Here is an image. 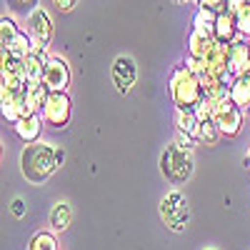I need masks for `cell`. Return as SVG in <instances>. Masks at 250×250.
<instances>
[{
	"label": "cell",
	"instance_id": "6da1fadb",
	"mask_svg": "<svg viewBox=\"0 0 250 250\" xmlns=\"http://www.w3.org/2000/svg\"><path fill=\"white\" fill-rule=\"evenodd\" d=\"M58 168L60 165H58V155H55V145H50V143H40V140L30 143L20 153V173L33 185H43Z\"/></svg>",
	"mask_w": 250,
	"mask_h": 250
},
{
	"label": "cell",
	"instance_id": "7a4b0ae2",
	"mask_svg": "<svg viewBox=\"0 0 250 250\" xmlns=\"http://www.w3.org/2000/svg\"><path fill=\"white\" fill-rule=\"evenodd\" d=\"M170 95H173V103L178 110H195L205 100V90L200 85V80L185 65L175 68V73L170 78Z\"/></svg>",
	"mask_w": 250,
	"mask_h": 250
},
{
	"label": "cell",
	"instance_id": "3957f363",
	"mask_svg": "<svg viewBox=\"0 0 250 250\" xmlns=\"http://www.w3.org/2000/svg\"><path fill=\"white\" fill-rule=\"evenodd\" d=\"M193 168H195L193 153L183 150L180 145H175V143H170L168 148L163 150V155H160V173L168 178L173 185H183L188 178L193 175Z\"/></svg>",
	"mask_w": 250,
	"mask_h": 250
},
{
	"label": "cell",
	"instance_id": "277c9868",
	"mask_svg": "<svg viewBox=\"0 0 250 250\" xmlns=\"http://www.w3.org/2000/svg\"><path fill=\"white\" fill-rule=\"evenodd\" d=\"M160 218L163 223L170 228L173 233H183L188 230V225H190V205H188L185 195L180 190H170L160 200Z\"/></svg>",
	"mask_w": 250,
	"mask_h": 250
},
{
	"label": "cell",
	"instance_id": "5b68a950",
	"mask_svg": "<svg viewBox=\"0 0 250 250\" xmlns=\"http://www.w3.org/2000/svg\"><path fill=\"white\" fill-rule=\"evenodd\" d=\"M213 120L225 138H238L243 130V108L235 105L233 98H220V100H215Z\"/></svg>",
	"mask_w": 250,
	"mask_h": 250
},
{
	"label": "cell",
	"instance_id": "8992f818",
	"mask_svg": "<svg viewBox=\"0 0 250 250\" xmlns=\"http://www.w3.org/2000/svg\"><path fill=\"white\" fill-rule=\"evenodd\" d=\"M70 108L73 105H70L68 93H50L40 118H43L50 128H65V125L70 123Z\"/></svg>",
	"mask_w": 250,
	"mask_h": 250
},
{
	"label": "cell",
	"instance_id": "52a82bcc",
	"mask_svg": "<svg viewBox=\"0 0 250 250\" xmlns=\"http://www.w3.org/2000/svg\"><path fill=\"white\" fill-rule=\"evenodd\" d=\"M43 85L48 93H68L70 85V68L60 55H50L45 62V73H43Z\"/></svg>",
	"mask_w": 250,
	"mask_h": 250
},
{
	"label": "cell",
	"instance_id": "ba28073f",
	"mask_svg": "<svg viewBox=\"0 0 250 250\" xmlns=\"http://www.w3.org/2000/svg\"><path fill=\"white\" fill-rule=\"evenodd\" d=\"M110 75H113V85L118 88L120 95H128L138 80V65L130 55H118L113 68H110Z\"/></svg>",
	"mask_w": 250,
	"mask_h": 250
},
{
	"label": "cell",
	"instance_id": "9c48e42d",
	"mask_svg": "<svg viewBox=\"0 0 250 250\" xmlns=\"http://www.w3.org/2000/svg\"><path fill=\"white\" fill-rule=\"evenodd\" d=\"M245 73H250V45L248 40L238 38L235 43L228 45V75L240 78Z\"/></svg>",
	"mask_w": 250,
	"mask_h": 250
},
{
	"label": "cell",
	"instance_id": "30bf717a",
	"mask_svg": "<svg viewBox=\"0 0 250 250\" xmlns=\"http://www.w3.org/2000/svg\"><path fill=\"white\" fill-rule=\"evenodd\" d=\"M28 33L33 35V40L38 43H50L53 38V18L45 8H35L33 13H28Z\"/></svg>",
	"mask_w": 250,
	"mask_h": 250
},
{
	"label": "cell",
	"instance_id": "8fae6325",
	"mask_svg": "<svg viewBox=\"0 0 250 250\" xmlns=\"http://www.w3.org/2000/svg\"><path fill=\"white\" fill-rule=\"evenodd\" d=\"M213 38L218 40V43H223V45H230V43H235V40L240 38L233 13H228V10H220L218 13V23L213 28Z\"/></svg>",
	"mask_w": 250,
	"mask_h": 250
},
{
	"label": "cell",
	"instance_id": "7c38bea8",
	"mask_svg": "<svg viewBox=\"0 0 250 250\" xmlns=\"http://www.w3.org/2000/svg\"><path fill=\"white\" fill-rule=\"evenodd\" d=\"M43 118L40 115H23L18 123H13V130H15V135L23 140L25 145H30V143H38V138H40V130H43Z\"/></svg>",
	"mask_w": 250,
	"mask_h": 250
},
{
	"label": "cell",
	"instance_id": "4fadbf2b",
	"mask_svg": "<svg viewBox=\"0 0 250 250\" xmlns=\"http://www.w3.org/2000/svg\"><path fill=\"white\" fill-rule=\"evenodd\" d=\"M218 40L213 38V33H203V30H193L190 38H188V55H195V58H205L215 48Z\"/></svg>",
	"mask_w": 250,
	"mask_h": 250
},
{
	"label": "cell",
	"instance_id": "5bb4252c",
	"mask_svg": "<svg viewBox=\"0 0 250 250\" xmlns=\"http://www.w3.org/2000/svg\"><path fill=\"white\" fill-rule=\"evenodd\" d=\"M48 220H50V228H53L55 233L68 230V228H70V220H73V208H70L68 203H55Z\"/></svg>",
	"mask_w": 250,
	"mask_h": 250
},
{
	"label": "cell",
	"instance_id": "9a60e30c",
	"mask_svg": "<svg viewBox=\"0 0 250 250\" xmlns=\"http://www.w3.org/2000/svg\"><path fill=\"white\" fill-rule=\"evenodd\" d=\"M230 98H233V103H235L238 108H243V110L250 108V75H248V73L233 80V85H230Z\"/></svg>",
	"mask_w": 250,
	"mask_h": 250
},
{
	"label": "cell",
	"instance_id": "2e32d148",
	"mask_svg": "<svg viewBox=\"0 0 250 250\" xmlns=\"http://www.w3.org/2000/svg\"><path fill=\"white\" fill-rule=\"evenodd\" d=\"M215 23H218V10H213V8H203V5H200V8L195 10V15H193V30L213 33Z\"/></svg>",
	"mask_w": 250,
	"mask_h": 250
},
{
	"label": "cell",
	"instance_id": "e0dca14e",
	"mask_svg": "<svg viewBox=\"0 0 250 250\" xmlns=\"http://www.w3.org/2000/svg\"><path fill=\"white\" fill-rule=\"evenodd\" d=\"M33 43H35V40H33V35L30 33H23V30H20L18 33V38L13 40V43L8 45V48H3V50H10L15 58H20V60H25L30 53H33Z\"/></svg>",
	"mask_w": 250,
	"mask_h": 250
},
{
	"label": "cell",
	"instance_id": "ac0fdd59",
	"mask_svg": "<svg viewBox=\"0 0 250 250\" xmlns=\"http://www.w3.org/2000/svg\"><path fill=\"white\" fill-rule=\"evenodd\" d=\"M220 128L215 125V120L210 118V120H200V125H198V133H195V138L200 140V143H205V145H215L218 140H220Z\"/></svg>",
	"mask_w": 250,
	"mask_h": 250
},
{
	"label": "cell",
	"instance_id": "d6986e66",
	"mask_svg": "<svg viewBox=\"0 0 250 250\" xmlns=\"http://www.w3.org/2000/svg\"><path fill=\"white\" fill-rule=\"evenodd\" d=\"M175 125H178V130H180V133L195 135L200 120H198L195 110H178V113H175Z\"/></svg>",
	"mask_w": 250,
	"mask_h": 250
},
{
	"label": "cell",
	"instance_id": "ffe728a7",
	"mask_svg": "<svg viewBox=\"0 0 250 250\" xmlns=\"http://www.w3.org/2000/svg\"><path fill=\"white\" fill-rule=\"evenodd\" d=\"M28 250H58V240L53 233H45V230H40L30 238L28 243Z\"/></svg>",
	"mask_w": 250,
	"mask_h": 250
},
{
	"label": "cell",
	"instance_id": "44dd1931",
	"mask_svg": "<svg viewBox=\"0 0 250 250\" xmlns=\"http://www.w3.org/2000/svg\"><path fill=\"white\" fill-rule=\"evenodd\" d=\"M18 33H20V28L15 25L13 18H3V20H0V45H3V48H8L13 43V40L18 38Z\"/></svg>",
	"mask_w": 250,
	"mask_h": 250
},
{
	"label": "cell",
	"instance_id": "7402d4cb",
	"mask_svg": "<svg viewBox=\"0 0 250 250\" xmlns=\"http://www.w3.org/2000/svg\"><path fill=\"white\" fill-rule=\"evenodd\" d=\"M0 105H3V118L8 123H18L23 118V103L10 100V98H0Z\"/></svg>",
	"mask_w": 250,
	"mask_h": 250
},
{
	"label": "cell",
	"instance_id": "603a6c76",
	"mask_svg": "<svg viewBox=\"0 0 250 250\" xmlns=\"http://www.w3.org/2000/svg\"><path fill=\"white\" fill-rule=\"evenodd\" d=\"M235 25H238V33L243 40H250V0L235 13Z\"/></svg>",
	"mask_w": 250,
	"mask_h": 250
},
{
	"label": "cell",
	"instance_id": "cb8c5ba5",
	"mask_svg": "<svg viewBox=\"0 0 250 250\" xmlns=\"http://www.w3.org/2000/svg\"><path fill=\"white\" fill-rule=\"evenodd\" d=\"M195 135H188V133H180L178 130V135H175V145H180L183 150H190L193 153V148H195Z\"/></svg>",
	"mask_w": 250,
	"mask_h": 250
},
{
	"label": "cell",
	"instance_id": "d4e9b609",
	"mask_svg": "<svg viewBox=\"0 0 250 250\" xmlns=\"http://www.w3.org/2000/svg\"><path fill=\"white\" fill-rule=\"evenodd\" d=\"M25 210H28V203H25L23 198H13V203H10V213H13L15 218H23Z\"/></svg>",
	"mask_w": 250,
	"mask_h": 250
},
{
	"label": "cell",
	"instance_id": "484cf974",
	"mask_svg": "<svg viewBox=\"0 0 250 250\" xmlns=\"http://www.w3.org/2000/svg\"><path fill=\"white\" fill-rule=\"evenodd\" d=\"M53 5H55L60 13H70V10L78 5V0H53Z\"/></svg>",
	"mask_w": 250,
	"mask_h": 250
},
{
	"label": "cell",
	"instance_id": "4316f807",
	"mask_svg": "<svg viewBox=\"0 0 250 250\" xmlns=\"http://www.w3.org/2000/svg\"><path fill=\"white\" fill-rule=\"evenodd\" d=\"M245 3H248V0H225V8H223V10H228V13H233V15H235Z\"/></svg>",
	"mask_w": 250,
	"mask_h": 250
},
{
	"label": "cell",
	"instance_id": "83f0119b",
	"mask_svg": "<svg viewBox=\"0 0 250 250\" xmlns=\"http://www.w3.org/2000/svg\"><path fill=\"white\" fill-rule=\"evenodd\" d=\"M198 5H203V8H213V10H223L225 8V0H198Z\"/></svg>",
	"mask_w": 250,
	"mask_h": 250
},
{
	"label": "cell",
	"instance_id": "f1b7e54d",
	"mask_svg": "<svg viewBox=\"0 0 250 250\" xmlns=\"http://www.w3.org/2000/svg\"><path fill=\"white\" fill-rule=\"evenodd\" d=\"M15 3H18L20 10H28V13H33L38 8V0H15Z\"/></svg>",
	"mask_w": 250,
	"mask_h": 250
},
{
	"label": "cell",
	"instance_id": "f546056e",
	"mask_svg": "<svg viewBox=\"0 0 250 250\" xmlns=\"http://www.w3.org/2000/svg\"><path fill=\"white\" fill-rule=\"evenodd\" d=\"M55 155H58V165H62V160H65V148H55Z\"/></svg>",
	"mask_w": 250,
	"mask_h": 250
},
{
	"label": "cell",
	"instance_id": "4dcf8cb0",
	"mask_svg": "<svg viewBox=\"0 0 250 250\" xmlns=\"http://www.w3.org/2000/svg\"><path fill=\"white\" fill-rule=\"evenodd\" d=\"M173 3H185V0H173Z\"/></svg>",
	"mask_w": 250,
	"mask_h": 250
},
{
	"label": "cell",
	"instance_id": "1f68e13d",
	"mask_svg": "<svg viewBox=\"0 0 250 250\" xmlns=\"http://www.w3.org/2000/svg\"><path fill=\"white\" fill-rule=\"evenodd\" d=\"M205 250H215V248H205Z\"/></svg>",
	"mask_w": 250,
	"mask_h": 250
},
{
	"label": "cell",
	"instance_id": "d6a6232c",
	"mask_svg": "<svg viewBox=\"0 0 250 250\" xmlns=\"http://www.w3.org/2000/svg\"><path fill=\"white\" fill-rule=\"evenodd\" d=\"M248 45H250V40H248Z\"/></svg>",
	"mask_w": 250,
	"mask_h": 250
},
{
	"label": "cell",
	"instance_id": "836d02e7",
	"mask_svg": "<svg viewBox=\"0 0 250 250\" xmlns=\"http://www.w3.org/2000/svg\"><path fill=\"white\" fill-rule=\"evenodd\" d=\"M248 158H250V153H248Z\"/></svg>",
	"mask_w": 250,
	"mask_h": 250
}]
</instances>
